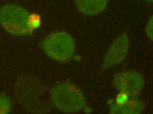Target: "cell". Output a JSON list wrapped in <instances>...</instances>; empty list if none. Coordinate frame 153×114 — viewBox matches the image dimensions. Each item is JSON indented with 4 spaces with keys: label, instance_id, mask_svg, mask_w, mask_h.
Returning a JSON list of instances; mask_svg holds the SVG:
<instances>
[{
    "label": "cell",
    "instance_id": "cell-1",
    "mask_svg": "<svg viewBox=\"0 0 153 114\" xmlns=\"http://www.w3.org/2000/svg\"><path fill=\"white\" fill-rule=\"evenodd\" d=\"M0 26L13 36H27L36 28L35 16L20 5L8 4L0 8Z\"/></svg>",
    "mask_w": 153,
    "mask_h": 114
},
{
    "label": "cell",
    "instance_id": "cell-2",
    "mask_svg": "<svg viewBox=\"0 0 153 114\" xmlns=\"http://www.w3.org/2000/svg\"><path fill=\"white\" fill-rule=\"evenodd\" d=\"M50 95L54 104L63 113L79 112L85 104L83 93L71 82H62L55 85L50 90Z\"/></svg>",
    "mask_w": 153,
    "mask_h": 114
},
{
    "label": "cell",
    "instance_id": "cell-3",
    "mask_svg": "<svg viewBox=\"0 0 153 114\" xmlns=\"http://www.w3.org/2000/svg\"><path fill=\"white\" fill-rule=\"evenodd\" d=\"M45 53L58 62H68L71 59L75 49L73 38L65 32H55L47 36L42 42Z\"/></svg>",
    "mask_w": 153,
    "mask_h": 114
},
{
    "label": "cell",
    "instance_id": "cell-4",
    "mask_svg": "<svg viewBox=\"0 0 153 114\" xmlns=\"http://www.w3.org/2000/svg\"><path fill=\"white\" fill-rule=\"evenodd\" d=\"M145 83L142 74L135 70H128L116 74L113 85L119 93L128 95L129 99H137L140 97Z\"/></svg>",
    "mask_w": 153,
    "mask_h": 114
},
{
    "label": "cell",
    "instance_id": "cell-5",
    "mask_svg": "<svg viewBox=\"0 0 153 114\" xmlns=\"http://www.w3.org/2000/svg\"><path fill=\"white\" fill-rule=\"evenodd\" d=\"M20 79L16 84V99L23 106L29 107L38 103L43 93L41 82L32 77Z\"/></svg>",
    "mask_w": 153,
    "mask_h": 114
},
{
    "label": "cell",
    "instance_id": "cell-6",
    "mask_svg": "<svg viewBox=\"0 0 153 114\" xmlns=\"http://www.w3.org/2000/svg\"><path fill=\"white\" fill-rule=\"evenodd\" d=\"M129 48V35L125 31L115 39L107 49L103 57L102 69L106 70L123 62L127 56Z\"/></svg>",
    "mask_w": 153,
    "mask_h": 114
},
{
    "label": "cell",
    "instance_id": "cell-7",
    "mask_svg": "<svg viewBox=\"0 0 153 114\" xmlns=\"http://www.w3.org/2000/svg\"><path fill=\"white\" fill-rule=\"evenodd\" d=\"M76 8L80 13L87 15H96L104 11L108 0H75Z\"/></svg>",
    "mask_w": 153,
    "mask_h": 114
},
{
    "label": "cell",
    "instance_id": "cell-8",
    "mask_svg": "<svg viewBox=\"0 0 153 114\" xmlns=\"http://www.w3.org/2000/svg\"><path fill=\"white\" fill-rule=\"evenodd\" d=\"M144 102L137 99H130L124 104L115 103L110 107V113L113 114H139L145 108Z\"/></svg>",
    "mask_w": 153,
    "mask_h": 114
},
{
    "label": "cell",
    "instance_id": "cell-9",
    "mask_svg": "<svg viewBox=\"0 0 153 114\" xmlns=\"http://www.w3.org/2000/svg\"><path fill=\"white\" fill-rule=\"evenodd\" d=\"M12 109V102L8 96L0 94V114L9 113Z\"/></svg>",
    "mask_w": 153,
    "mask_h": 114
},
{
    "label": "cell",
    "instance_id": "cell-10",
    "mask_svg": "<svg viewBox=\"0 0 153 114\" xmlns=\"http://www.w3.org/2000/svg\"><path fill=\"white\" fill-rule=\"evenodd\" d=\"M153 16L148 20L146 28V31L147 38L150 40H153Z\"/></svg>",
    "mask_w": 153,
    "mask_h": 114
},
{
    "label": "cell",
    "instance_id": "cell-11",
    "mask_svg": "<svg viewBox=\"0 0 153 114\" xmlns=\"http://www.w3.org/2000/svg\"><path fill=\"white\" fill-rule=\"evenodd\" d=\"M129 99L128 96L126 93H120L117 96L116 103L119 104V105L124 104L126 103L129 100Z\"/></svg>",
    "mask_w": 153,
    "mask_h": 114
}]
</instances>
